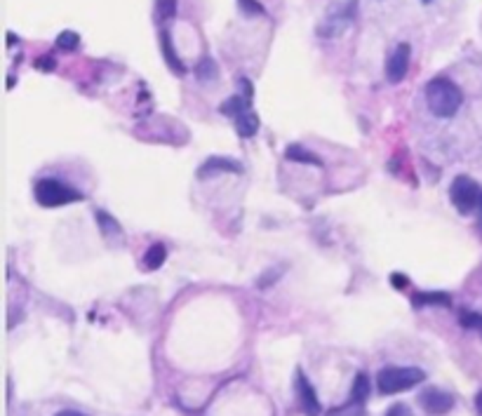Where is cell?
Wrapping results in <instances>:
<instances>
[{"label":"cell","instance_id":"9","mask_svg":"<svg viewBox=\"0 0 482 416\" xmlns=\"http://www.w3.org/2000/svg\"><path fill=\"white\" fill-rule=\"evenodd\" d=\"M221 172H231V174H240L242 168L240 163H235V160L231 158H207L205 163L200 165V170H198V177L205 179V177H214V174H221Z\"/></svg>","mask_w":482,"mask_h":416},{"label":"cell","instance_id":"24","mask_svg":"<svg viewBox=\"0 0 482 416\" xmlns=\"http://www.w3.org/2000/svg\"><path fill=\"white\" fill-rule=\"evenodd\" d=\"M278 278H280V268H271V271H266V273L261 275L259 283H256V285H259V287H271Z\"/></svg>","mask_w":482,"mask_h":416},{"label":"cell","instance_id":"23","mask_svg":"<svg viewBox=\"0 0 482 416\" xmlns=\"http://www.w3.org/2000/svg\"><path fill=\"white\" fill-rule=\"evenodd\" d=\"M327 416H365V409H363V405H358V402L351 400L349 405H344L339 409H332Z\"/></svg>","mask_w":482,"mask_h":416},{"label":"cell","instance_id":"14","mask_svg":"<svg viewBox=\"0 0 482 416\" xmlns=\"http://www.w3.org/2000/svg\"><path fill=\"white\" fill-rule=\"evenodd\" d=\"M235 130L240 137H254L256 132H259V118H256V113L252 111V108H247L245 113H240L235 118Z\"/></svg>","mask_w":482,"mask_h":416},{"label":"cell","instance_id":"20","mask_svg":"<svg viewBox=\"0 0 482 416\" xmlns=\"http://www.w3.org/2000/svg\"><path fill=\"white\" fill-rule=\"evenodd\" d=\"M78 45H80V36L75 34V31H61V34L57 36V47L64 50V52H73Z\"/></svg>","mask_w":482,"mask_h":416},{"label":"cell","instance_id":"26","mask_svg":"<svg viewBox=\"0 0 482 416\" xmlns=\"http://www.w3.org/2000/svg\"><path fill=\"white\" fill-rule=\"evenodd\" d=\"M407 283H409V278L404 273H393V275H390V285H393L395 290H404Z\"/></svg>","mask_w":482,"mask_h":416},{"label":"cell","instance_id":"29","mask_svg":"<svg viewBox=\"0 0 482 416\" xmlns=\"http://www.w3.org/2000/svg\"><path fill=\"white\" fill-rule=\"evenodd\" d=\"M36 66L38 68H45V71H50V68H52V59H41V61H36Z\"/></svg>","mask_w":482,"mask_h":416},{"label":"cell","instance_id":"6","mask_svg":"<svg viewBox=\"0 0 482 416\" xmlns=\"http://www.w3.org/2000/svg\"><path fill=\"white\" fill-rule=\"evenodd\" d=\"M454 402V395L442 388H426L419 393V407L430 416H445L447 412H452Z\"/></svg>","mask_w":482,"mask_h":416},{"label":"cell","instance_id":"15","mask_svg":"<svg viewBox=\"0 0 482 416\" xmlns=\"http://www.w3.org/2000/svg\"><path fill=\"white\" fill-rule=\"evenodd\" d=\"M196 78L200 82H214L217 78H219V66H217V61L212 59L210 54L200 57V61L196 64Z\"/></svg>","mask_w":482,"mask_h":416},{"label":"cell","instance_id":"17","mask_svg":"<svg viewBox=\"0 0 482 416\" xmlns=\"http://www.w3.org/2000/svg\"><path fill=\"white\" fill-rule=\"evenodd\" d=\"M165 259H167L165 245H163V242H153V245L146 249V254H144V266L149 268V271H158V268L165 264Z\"/></svg>","mask_w":482,"mask_h":416},{"label":"cell","instance_id":"10","mask_svg":"<svg viewBox=\"0 0 482 416\" xmlns=\"http://www.w3.org/2000/svg\"><path fill=\"white\" fill-rule=\"evenodd\" d=\"M160 47H163V57H165V64L170 66V71H175L177 75H184L186 66L177 57V50H175V45H172V36L167 34V31H160Z\"/></svg>","mask_w":482,"mask_h":416},{"label":"cell","instance_id":"21","mask_svg":"<svg viewBox=\"0 0 482 416\" xmlns=\"http://www.w3.org/2000/svg\"><path fill=\"white\" fill-rule=\"evenodd\" d=\"M459 322H461V327H466V329H482V313L461 311L459 313Z\"/></svg>","mask_w":482,"mask_h":416},{"label":"cell","instance_id":"31","mask_svg":"<svg viewBox=\"0 0 482 416\" xmlns=\"http://www.w3.org/2000/svg\"><path fill=\"white\" fill-rule=\"evenodd\" d=\"M478 214H480V226H482V195H480V202H478Z\"/></svg>","mask_w":482,"mask_h":416},{"label":"cell","instance_id":"3","mask_svg":"<svg viewBox=\"0 0 482 416\" xmlns=\"http://www.w3.org/2000/svg\"><path fill=\"white\" fill-rule=\"evenodd\" d=\"M34 195L41 207H64L68 202H78L82 200V193H78L75 188L66 186V184L57 181V179H41L34 188Z\"/></svg>","mask_w":482,"mask_h":416},{"label":"cell","instance_id":"5","mask_svg":"<svg viewBox=\"0 0 482 416\" xmlns=\"http://www.w3.org/2000/svg\"><path fill=\"white\" fill-rule=\"evenodd\" d=\"M356 8H358V0H346V3L332 8L330 15L325 17V22L318 27V36L337 38L339 34H344V29L349 27L353 22V17H356Z\"/></svg>","mask_w":482,"mask_h":416},{"label":"cell","instance_id":"1","mask_svg":"<svg viewBox=\"0 0 482 416\" xmlns=\"http://www.w3.org/2000/svg\"><path fill=\"white\" fill-rule=\"evenodd\" d=\"M464 104V92L454 80L438 75L426 82V106L438 118H452Z\"/></svg>","mask_w":482,"mask_h":416},{"label":"cell","instance_id":"30","mask_svg":"<svg viewBox=\"0 0 482 416\" xmlns=\"http://www.w3.org/2000/svg\"><path fill=\"white\" fill-rule=\"evenodd\" d=\"M475 407H478V412L482 414V390L478 393V398H475Z\"/></svg>","mask_w":482,"mask_h":416},{"label":"cell","instance_id":"22","mask_svg":"<svg viewBox=\"0 0 482 416\" xmlns=\"http://www.w3.org/2000/svg\"><path fill=\"white\" fill-rule=\"evenodd\" d=\"M238 8H240L245 15L249 17H259V15H266V8L259 3V0H238Z\"/></svg>","mask_w":482,"mask_h":416},{"label":"cell","instance_id":"19","mask_svg":"<svg viewBox=\"0 0 482 416\" xmlns=\"http://www.w3.org/2000/svg\"><path fill=\"white\" fill-rule=\"evenodd\" d=\"M177 15V0H156V10H153V17H156L158 24L167 22Z\"/></svg>","mask_w":482,"mask_h":416},{"label":"cell","instance_id":"25","mask_svg":"<svg viewBox=\"0 0 482 416\" xmlns=\"http://www.w3.org/2000/svg\"><path fill=\"white\" fill-rule=\"evenodd\" d=\"M386 416H414V414H412V409L404 405V402H395L393 407H388Z\"/></svg>","mask_w":482,"mask_h":416},{"label":"cell","instance_id":"12","mask_svg":"<svg viewBox=\"0 0 482 416\" xmlns=\"http://www.w3.org/2000/svg\"><path fill=\"white\" fill-rule=\"evenodd\" d=\"M285 158L292 160V163H301V165H313V168H323V160H320L316 153H311L308 149L299 144H289L285 151Z\"/></svg>","mask_w":482,"mask_h":416},{"label":"cell","instance_id":"28","mask_svg":"<svg viewBox=\"0 0 482 416\" xmlns=\"http://www.w3.org/2000/svg\"><path fill=\"white\" fill-rule=\"evenodd\" d=\"M54 416H87L82 412H75V409H64V412H57Z\"/></svg>","mask_w":482,"mask_h":416},{"label":"cell","instance_id":"27","mask_svg":"<svg viewBox=\"0 0 482 416\" xmlns=\"http://www.w3.org/2000/svg\"><path fill=\"white\" fill-rule=\"evenodd\" d=\"M238 82H240V87H242V97H245V99H249V101H252V97H254V89H252V82H249L247 78H240V80H238Z\"/></svg>","mask_w":482,"mask_h":416},{"label":"cell","instance_id":"11","mask_svg":"<svg viewBox=\"0 0 482 416\" xmlns=\"http://www.w3.org/2000/svg\"><path fill=\"white\" fill-rule=\"evenodd\" d=\"M412 306L421 309V306H452V297L447 292H414L412 294Z\"/></svg>","mask_w":482,"mask_h":416},{"label":"cell","instance_id":"7","mask_svg":"<svg viewBox=\"0 0 482 416\" xmlns=\"http://www.w3.org/2000/svg\"><path fill=\"white\" fill-rule=\"evenodd\" d=\"M409 59H412V47L407 43H400L390 52L388 61H386V78H388V82L404 80V75L409 71Z\"/></svg>","mask_w":482,"mask_h":416},{"label":"cell","instance_id":"32","mask_svg":"<svg viewBox=\"0 0 482 416\" xmlns=\"http://www.w3.org/2000/svg\"><path fill=\"white\" fill-rule=\"evenodd\" d=\"M423 3H426V5H428V3H430V0H423Z\"/></svg>","mask_w":482,"mask_h":416},{"label":"cell","instance_id":"2","mask_svg":"<svg viewBox=\"0 0 482 416\" xmlns=\"http://www.w3.org/2000/svg\"><path fill=\"white\" fill-rule=\"evenodd\" d=\"M423 381H426V372L423 369L390 364V367H384L377 374V390L381 395H397V393H404V390H412Z\"/></svg>","mask_w":482,"mask_h":416},{"label":"cell","instance_id":"4","mask_svg":"<svg viewBox=\"0 0 482 416\" xmlns=\"http://www.w3.org/2000/svg\"><path fill=\"white\" fill-rule=\"evenodd\" d=\"M482 188L478 186V181L466 174H459L452 181V188H449V200L456 207L459 214H471L478 209Z\"/></svg>","mask_w":482,"mask_h":416},{"label":"cell","instance_id":"8","mask_svg":"<svg viewBox=\"0 0 482 416\" xmlns=\"http://www.w3.org/2000/svg\"><path fill=\"white\" fill-rule=\"evenodd\" d=\"M294 386H297V395H299V407L301 412L306 416H320V400H318V393L316 388H313V383L308 381V376L301 372H297V381H294Z\"/></svg>","mask_w":482,"mask_h":416},{"label":"cell","instance_id":"18","mask_svg":"<svg viewBox=\"0 0 482 416\" xmlns=\"http://www.w3.org/2000/svg\"><path fill=\"white\" fill-rule=\"evenodd\" d=\"M247 108H249V99H245L242 94H233V97L226 99L219 106V111H221V115H228V118H238V115L245 113Z\"/></svg>","mask_w":482,"mask_h":416},{"label":"cell","instance_id":"13","mask_svg":"<svg viewBox=\"0 0 482 416\" xmlns=\"http://www.w3.org/2000/svg\"><path fill=\"white\" fill-rule=\"evenodd\" d=\"M94 216H96V223H99L101 233H104V238H108V240H113V238L120 240V238H123V228H120V223L115 221L111 214H106L104 209H96Z\"/></svg>","mask_w":482,"mask_h":416},{"label":"cell","instance_id":"16","mask_svg":"<svg viewBox=\"0 0 482 416\" xmlns=\"http://www.w3.org/2000/svg\"><path fill=\"white\" fill-rule=\"evenodd\" d=\"M372 393V381L365 372H358L356 379H353V388H351V400L358 402V405H365V400L370 398Z\"/></svg>","mask_w":482,"mask_h":416}]
</instances>
